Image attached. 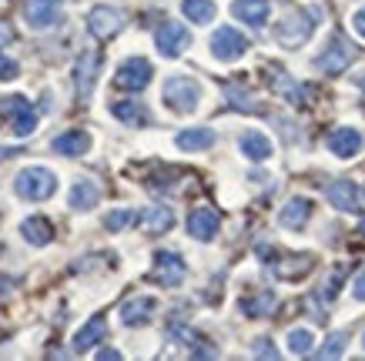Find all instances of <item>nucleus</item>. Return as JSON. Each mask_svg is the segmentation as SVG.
<instances>
[{"mask_svg": "<svg viewBox=\"0 0 365 361\" xmlns=\"http://www.w3.org/2000/svg\"><path fill=\"white\" fill-rule=\"evenodd\" d=\"M161 98L175 114H195L201 104V84L188 74H171L161 88Z\"/></svg>", "mask_w": 365, "mask_h": 361, "instance_id": "f257e3e1", "label": "nucleus"}, {"mask_svg": "<svg viewBox=\"0 0 365 361\" xmlns=\"http://www.w3.org/2000/svg\"><path fill=\"white\" fill-rule=\"evenodd\" d=\"M14 191L24 201H47L57 191V177L47 167H24L21 174L14 177Z\"/></svg>", "mask_w": 365, "mask_h": 361, "instance_id": "f03ea898", "label": "nucleus"}, {"mask_svg": "<svg viewBox=\"0 0 365 361\" xmlns=\"http://www.w3.org/2000/svg\"><path fill=\"white\" fill-rule=\"evenodd\" d=\"M312 33H315V17L305 11H295V14H288L285 21H278L275 41L282 47H302Z\"/></svg>", "mask_w": 365, "mask_h": 361, "instance_id": "7ed1b4c3", "label": "nucleus"}, {"mask_svg": "<svg viewBox=\"0 0 365 361\" xmlns=\"http://www.w3.org/2000/svg\"><path fill=\"white\" fill-rule=\"evenodd\" d=\"M0 110H4V117L11 120V127L17 137H31L34 134V127H37V110H34V104L27 98L11 94V98L0 100Z\"/></svg>", "mask_w": 365, "mask_h": 361, "instance_id": "20e7f679", "label": "nucleus"}, {"mask_svg": "<svg viewBox=\"0 0 365 361\" xmlns=\"http://www.w3.org/2000/svg\"><path fill=\"white\" fill-rule=\"evenodd\" d=\"M352 57H355L352 44L345 41L342 33H335L332 41L325 44V51H322V54L315 57V67H319L322 74H342L345 67L352 64Z\"/></svg>", "mask_w": 365, "mask_h": 361, "instance_id": "39448f33", "label": "nucleus"}, {"mask_svg": "<svg viewBox=\"0 0 365 361\" xmlns=\"http://www.w3.org/2000/svg\"><path fill=\"white\" fill-rule=\"evenodd\" d=\"M121 27H124V14L118 7H111V4H101V7H94L88 14V31L98 41H111L114 33H121Z\"/></svg>", "mask_w": 365, "mask_h": 361, "instance_id": "423d86ee", "label": "nucleus"}, {"mask_svg": "<svg viewBox=\"0 0 365 361\" xmlns=\"http://www.w3.org/2000/svg\"><path fill=\"white\" fill-rule=\"evenodd\" d=\"M248 51V37L242 31H235V27H218V31L211 33V54L218 57V61H238V57Z\"/></svg>", "mask_w": 365, "mask_h": 361, "instance_id": "0eeeda50", "label": "nucleus"}, {"mask_svg": "<svg viewBox=\"0 0 365 361\" xmlns=\"http://www.w3.org/2000/svg\"><path fill=\"white\" fill-rule=\"evenodd\" d=\"M155 44H158V51H161L165 57H181L185 51H188V44H191V33H188L185 23L165 21L155 31Z\"/></svg>", "mask_w": 365, "mask_h": 361, "instance_id": "6e6552de", "label": "nucleus"}, {"mask_svg": "<svg viewBox=\"0 0 365 361\" xmlns=\"http://www.w3.org/2000/svg\"><path fill=\"white\" fill-rule=\"evenodd\" d=\"M151 64L144 61V57H128L121 67H118V74H114V84L121 90H144L151 84Z\"/></svg>", "mask_w": 365, "mask_h": 361, "instance_id": "1a4fd4ad", "label": "nucleus"}, {"mask_svg": "<svg viewBox=\"0 0 365 361\" xmlns=\"http://www.w3.org/2000/svg\"><path fill=\"white\" fill-rule=\"evenodd\" d=\"M185 274H188V268L181 261V254H175V251H158L155 254V281L158 285L178 288L185 281Z\"/></svg>", "mask_w": 365, "mask_h": 361, "instance_id": "9d476101", "label": "nucleus"}, {"mask_svg": "<svg viewBox=\"0 0 365 361\" xmlns=\"http://www.w3.org/2000/svg\"><path fill=\"white\" fill-rule=\"evenodd\" d=\"M98 67H101V54L98 51H84L74 70V84H78V98L88 100L94 94V80H98Z\"/></svg>", "mask_w": 365, "mask_h": 361, "instance_id": "9b49d317", "label": "nucleus"}, {"mask_svg": "<svg viewBox=\"0 0 365 361\" xmlns=\"http://www.w3.org/2000/svg\"><path fill=\"white\" fill-rule=\"evenodd\" d=\"M325 147H329L335 157L349 161V157H355V154L362 151V131H355V127H339V131L329 134Z\"/></svg>", "mask_w": 365, "mask_h": 361, "instance_id": "f8f14e48", "label": "nucleus"}, {"mask_svg": "<svg viewBox=\"0 0 365 361\" xmlns=\"http://www.w3.org/2000/svg\"><path fill=\"white\" fill-rule=\"evenodd\" d=\"M24 17H27V23H31V27L44 31V27L57 23V17H61V0H27Z\"/></svg>", "mask_w": 365, "mask_h": 361, "instance_id": "ddd939ff", "label": "nucleus"}, {"mask_svg": "<svg viewBox=\"0 0 365 361\" xmlns=\"http://www.w3.org/2000/svg\"><path fill=\"white\" fill-rule=\"evenodd\" d=\"M218 224H222V218H218V211L211 208H195L188 214V234L195 241H211L218 234Z\"/></svg>", "mask_w": 365, "mask_h": 361, "instance_id": "4468645a", "label": "nucleus"}, {"mask_svg": "<svg viewBox=\"0 0 365 361\" xmlns=\"http://www.w3.org/2000/svg\"><path fill=\"white\" fill-rule=\"evenodd\" d=\"M325 197L332 201L335 211H345V214L359 211V187L352 181H332V184H325Z\"/></svg>", "mask_w": 365, "mask_h": 361, "instance_id": "2eb2a0df", "label": "nucleus"}, {"mask_svg": "<svg viewBox=\"0 0 365 361\" xmlns=\"http://www.w3.org/2000/svg\"><path fill=\"white\" fill-rule=\"evenodd\" d=\"M312 218V201L309 197H292V201H285V208L278 211V224L288 231H299L305 228Z\"/></svg>", "mask_w": 365, "mask_h": 361, "instance_id": "dca6fc26", "label": "nucleus"}, {"mask_svg": "<svg viewBox=\"0 0 365 361\" xmlns=\"http://www.w3.org/2000/svg\"><path fill=\"white\" fill-rule=\"evenodd\" d=\"M98 201H101V187L91 181V177H81L78 184L71 187V197H67V204L74 211H91V208H98Z\"/></svg>", "mask_w": 365, "mask_h": 361, "instance_id": "f3484780", "label": "nucleus"}, {"mask_svg": "<svg viewBox=\"0 0 365 361\" xmlns=\"http://www.w3.org/2000/svg\"><path fill=\"white\" fill-rule=\"evenodd\" d=\"M21 234L27 244H34V248H44V244H51V238H54V224L47 218H41V214H34V218H27L21 224Z\"/></svg>", "mask_w": 365, "mask_h": 361, "instance_id": "a211bd4d", "label": "nucleus"}, {"mask_svg": "<svg viewBox=\"0 0 365 361\" xmlns=\"http://www.w3.org/2000/svg\"><path fill=\"white\" fill-rule=\"evenodd\" d=\"M268 0H235L232 4V14L238 17V21L252 23V27H262V23L268 21Z\"/></svg>", "mask_w": 365, "mask_h": 361, "instance_id": "6ab92c4d", "label": "nucleus"}, {"mask_svg": "<svg viewBox=\"0 0 365 361\" xmlns=\"http://www.w3.org/2000/svg\"><path fill=\"white\" fill-rule=\"evenodd\" d=\"M111 114L121 120V124H128V127H144V124L151 120L148 108H144V104H138V100H114Z\"/></svg>", "mask_w": 365, "mask_h": 361, "instance_id": "aec40b11", "label": "nucleus"}, {"mask_svg": "<svg viewBox=\"0 0 365 361\" xmlns=\"http://www.w3.org/2000/svg\"><path fill=\"white\" fill-rule=\"evenodd\" d=\"M51 147H54L57 154H64V157H81V154L91 147V137L84 131H64L51 141Z\"/></svg>", "mask_w": 365, "mask_h": 361, "instance_id": "412c9836", "label": "nucleus"}, {"mask_svg": "<svg viewBox=\"0 0 365 361\" xmlns=\"http://www.w3.org/2000/svg\"><path fill=\"white\" fill-rule=\"evenodd\" d=\"M155 308H158V301L155 298H131L128 305L121 308V321L128 325V328H134V325H144L148 318L155 315Z\"/></svg>", "mask_w": 365, "mask_h": 361, "instance_id": "4be33fe9", "label": "nucleus"}, {"mask_svg": "<svg viewBox=\"0 0 365 361\" xmlns=\"http://www.w3.org/2000/svg\"><path fill=\"white\" fill-rule=\"evenodd\" d=\"M238 147H242V154L248 161H268V157H272V141H268L262 131H245Z\"/></svg>", "mask_w": 365, "mask_h": 361, "instance_id": "5701e85b", "label": "nucleus"}, {"mask_svg": "<svg viewBox=\"0 0 365 361\" xmlns=\"http://www.w3.org/2000/svg\"><path fill=\"white\" fill-rule=\"evenodd\" d=\"M104 335H108L104 318H91L88 325L74 335V351H78V355H84V351H91L94 345H101V341H104Z\"/></svg>", "mask_w": 365, "mask_h": 361, "instance_id": "b1692460", "label": "nucleus"}, {"mask_svg": "<svg viewBox=\"0 0 365 361\" xmlns=\"http://www.w3.org/2000/svg\"><path fill=\"white\" fill-rule=\"evenodd\" d=\"M218 141L211 127H188V131L178 134V147L181 151H208L211 144Z\"/></svg>", "mask_w": 365, "mask_h": 361, "instance_id": "393cba45", "label": "nucleus"}, {"mask_svg": "<svg viewBox=\"0 0 365 361\" xmlns=\"http://www.w3.org/2000/svg\"><path fill=\"white\" fill-rule=\"evenodd\" d=\"M175 224V211L171 208H144L141 211V228L148 231V234H161V231H168Z\"/></svg>", "mask_w": 365, "mask_h": 361, "instance_id": "a878e982", "label": "nucleus"}, {"mask_svg": "<svg viewBox=\"0 0 365 361\" xmlns=\"http://www.w3.org/2000/svg\"><path fill=\"white\" fill-rule=\"evenodd\" d=\"M278 305V298H275V291H258L255 298H245L242 301V311L248 318H265V315H272V308Z\"/></svg>", "mask_w": 365, "mask_h": 361, "instance_id": "bb28decb", "label": "nucleus"}, {"mask_svg": "<svg viewBox=\"0 0 365 361\" xmlns=\"http://www.w3.org/2000/svg\"><path fill=\"white\" fill-rule=\"evenodd\" d=\"M275 90H278V94H285V98L292 100V104H299V108L305 104V100H309V88L295 84V80H292L285 70H275Z\"/></svg>", "mask_w": 365, "mask_h": 361, "instance_id": "cd10ccee", "label": "nucleus"}, {"mask_svg": "<svg viewBox=\"0 0 365 361\" xmlns=\"http://www.w3.org/2000/svg\"><path fill=\"white\" fill-rule=\"evenodd\" d=\"M181 11H185V17H188L191 23H211L215 14H218V7H215L211 0H185Z\"/></svg>", "mask_w": 365, "mask_h": 361, "instance_id": "c85d7f7f", "label": "nucleus"}, {"mask_svg": "<svg viewBox=\"0 0 365 361\" xmlns=\"http://www.w3.org/2000/svg\"><path fill=\"white\" fill-rule=\"evenodd\" d=\"M312 345H315V335H312L309 328H295V331H288V351H292L295 358H302V355H309Z\"/></svg>", "mask_w": 365, "mask_h": 361, "instance_id": "c756f323", "label": "nucleus"}, {"mask_svg": "<svg viewBox=\"0 0 365 361\" xmlns=\"http://www.w3.org/2000/svg\"><path fill=\"white\" fill-rule=\"evenodd\" d=\"M138 221H141V214H138V211L118 208V211H111V214L104 218V228H108V231H124V228H131V224H138Z\"/></svg>", "mask_w": 365, "mask_h": 361, "instance_id": "7c9ffc66", "label": "nucleus"}, {"mask_svg": "<svg viewBox=\"0 0 365 361\" xmlns=\"http://www.w3.org/2000/svg\"><path fill=\"white\" fill-rule=\"evenodd\" d=\"M345 341H349V335H345V331H335V335H329V338H325V348L319 351V358H342Z\"/></svg>", "mask_w": 365, "mask_h": 361, "instance_id": "2f4dec72", "label": "nucleus"}, {"mask_svg": "<svg viewBox=\"0 0 365 361\" xmlns=\"http://www.w3.org/2000/svg\"><path fill=\"white\" fill-rule=\"evenodd\" d=\"M342 278H345V264H339V268H335V274H329V281L322 285V291H319L322 301H332V298L339 295V285H342Z\"/></svg>", "mask_w": 365, "mask_h": 361, "instance_id": "473e14b6", "label": "nucleus"}, {"mask_svg": "<svg viewBox=\"0 0 365 361\" xmlns=\"http://www.w3.org/2000/svg\"><path fill=\"white\" fill-rule=\"evenodd\" d=\"M228 100H232V108H238V110H262L248 94H242L238 88H228Z\"/></svg>", "mask_w": 365, "mask_h": 361, "instance_id": "72a5a7b5", "label": "nucleus"}, {"mask_svg": "<svg viewBox=\"0 0 365 361\" xmlns=\"http://www.w3.org/2000/svg\"><path fill=\"white\" fill-rule=\"evenodd\" d=\"M17 70H21V67H17V61L0 51V80H14V77H17Z\"/></svg>", "mask_w": 365, "mask_h": 361, "instance_id": "f704fd0d", "label": "nucleus"}, {"mask_svg": "<svg viewBox=\"0 0 365 361\" xmlns=\"http://www.w3.org/2000/svg\"><path fill=\"white\" fill-rule=\"evenodd\" d=\"M255 355H258V358H278V351L275 348H272V341H268V338H258V341H255Z\"/></svg>", "mask_w": 365, "mask_h": 361, "instance_id": "c9c22d12", "label": "nucleus"}, {"mask_svg": "<svg viewBox=\"0 0 365 361\" xmlns=\"http://www.w3.org/2000/svg\"><path fill=\"white\" fill-rule=\"evenodd\" d=\"M352 31L359 33V37H365V7L352 14Z\"/></svg>", "mask_w": 365, "mask_h": 361, "instance_id": "e433bc0d", "label": "nucleus"}, {"mask_svg": "<svg viewBox=\"0 0 365 361\" xmlns=\"http://www.w3.org/2000/svg\"><path fill=\"white\" fill-rule=\"evenodd\" d=\"M352 295L359 298V301H365V271H362V274H359V278H355V281H352Z\"/></svg>", "mask_w": 365, "mask_h": 361, "instance_id": "4c0bfd02", "label": "nucleus"}, {"mask_svg": "<svg viewBox=\"0 0 365 361\" xmlns=\"http://www.w3.org/2000/svg\"><path fill=\"white\" fill-rule=\"evenodd\" d=\"M11 288H14L11 278H0V298H7V295H11Z\"/></svg>", "mask_w": 365, "mask_h": 361, "instance_id": "58836bf2", "label": "nucleus"}, {"mask_svg": "<svg viewBox=\"0 0 365 361\" xmlns=\"http://www.w3.org/2000/svg\"><path fill=\"white\" fill-rule=\"evenodd\" d=\"M21 147H0V161H7V157H17Z\"/></svg>", "mask_w": 365, "mask_h": 361, "instance_id": "ea45409f", "label": "nucleus"}, {"mask_svg": "<svg viewBox=\"0 0 365 361\" xmlns=\"http://www.w3.org/2000/svg\"><path fill=\"white\" fill-rule=\"evenodd\" d=\"M362 234H365V221H362Z\"/></svg>", "mask_w": 365, "mask_h": 361, "instance_id": "a19ab883", "label": "nucleus"}, {"mask_svg": "<svg viewBox=\"0 0 365 361\" xmlns=\"http://www.w3.org/2000/svg\"><path fill=\"white\" fill-rule=\"evenodd\" d=\"M0 117H4V110H0Z\"/></svg>", "mask_w": 365, "mask_h": 361, "instance_id": "79ce46f5", "label": "nucleus"}, {"mask_svg": "<svg viewBox=\"0 0 365 361\" xmlns=\"http://www.w3.org/2000/svg\"><path fill=\"white\" fill-rule=\"evenodd\" d=\"M362 345H365V338H362Z\"/></svg>", "mask_w": 365, "mask_h": 361, "instance_id": "37998d69", "label": "nucleus"}]
</instances>
